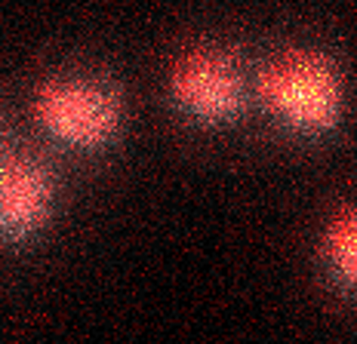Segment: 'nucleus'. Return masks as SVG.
I'll return each mask as SVG.
<instances>
[{"label":"nucleus","instance_id":"obj_1","mask_svg":"<svg viewBox=\"0 0 357 344\" xmlns=\"http://www.w3.org/2000/svg\"><path fill=\"white\" fill-rule=\"evenodd\" d=\"M262 95L284 126L302 136L330 132L342 117V84L317 56H287L262 77Z\"/></svg>","mask_w":357,"mask_h":344},{"label":"nucleus","instance_id":"obj_2","mask_svg":"<svg viewBox=\"0 0 357 344\" xmlns=\"http://www.w3.org/2000/svg\"><path fill=\"white\" fill-rule=\"evenodd\" d=\"M37 117L56 139L77 148L111 141L121 123L117 95L89 80H53L37 95Z\"/></svg>","mask_w":357,"mask_h":344},{"label":"nucleus","instance_id":"obj_3","mask_svg":"<svg viewBox=\"0 0 357 344\" xmlns=\"http://www.w3.org/2000/svg\"><path fill=\"white\" fill-rule=\"evenodd\" d=\"M173 99L197 123H228L243 108V80L225 52H191L173 71Z\"/></svg>","mask_w":357,"mask_h":344},{"label":"nucleus","instance_id":"obj_4","mask_svg":"<svg viewBox=\"0 0 357 344\" xmlns=\"http://www.w3.org/2000/svg\"><path fill=\"white\" fill-rule=\"evenodd\" d=\"M53 182L40 163L10 157L0 163V234L28 237L47 221Z\"/></svg>","mask_w":357,"mask_h":344},{"label":"nucleus","instance_id":"obj_5","mask_svg":"<svg viewBox=\"0 0 357 344\" xmlns=\"http://www.w3.org/2000/svg\"><path fill=\"white\" fill-rule=\"evenodd\" d=\"M324 258L345 295L357 298V209L339 215L324 240Z\"/></svg>","mask_w":357,"mask_h":344}]
</instances>
